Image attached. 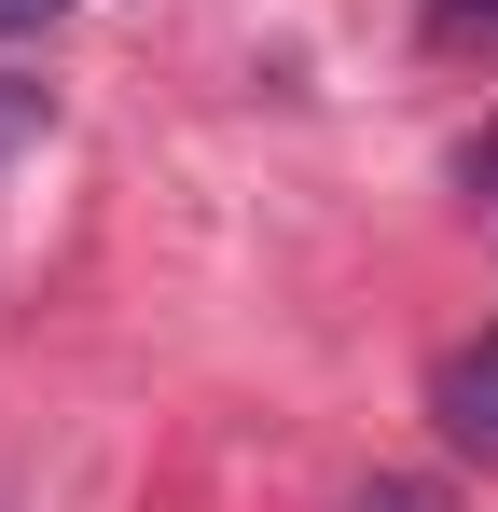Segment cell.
Masks as SVG:
<instances>
[{"label":"cell","instance_id":"1","mask_svg":"<svg viewBox=\"0 0 498 512\" xmlns=\"http://www.w3.org/2000/svg\"><path fill=\"white\" fill-rule=\"evenodd\" d=\"M429 429H443L457 457H485V471H498V319L429 360Z\"/></svg>","mask_w":498,"mask_h":512},{"label":"cell","instance_id":"2","mask_svg":"<svg viewBox=\"0 0 498 512\" xmlns=\"http://www.w3.org/2000/svg\"><path fill=\"white\" fill-rule=\"evenodd\" d=\"M457 180H471V194H498V125L471 139V153H457Z\"/></svg>","mask_w":498,"mask_h":512},{"label":"cell","instance_id":"3","mask_svg":"<svg viewBox=\"0 0 498 512\" xmlns=\"http://www.w3.org/2000/svg\"><path fill=\"white\" fill-rule=\"evenodd\" d=\"M42 14H70V0H0V42H14V28H42Z\"/></svg>","mask_w":498,"mask_h":512},{"label":"cell","instance_id":"4","mask_svg":"<svg viewBox=\"0 0 498 512\" xmlns=\"http://www.w3.org/2000/svg\"><path fill=\"white\" fill-rule=\"evenodd\" d=\"M360 512H429V499H415V485H388V499H360Z\"/></svg>","mask_w":498,"mask_h":512}]
</instances>
